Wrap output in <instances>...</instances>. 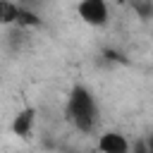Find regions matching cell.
Masks as SVG:
<instances>
[{"label":"cell","instance_id":"cell-1","mask_svg":"<svg viewBox=\"0 0 153 153\" xmlns=\"http://www.w3.org/2000/svg\"><path fill=\"white\" fill-rule=\"evenodd\" d=\"M67 117L79 131H91L98 122V103L86 86H74L67 98Z\"/></svg>","mask_w":153,"mask_h":153},{"label":"cell","instance_id":"cell-2","mask_svg":"<svg viewBox=\"0 0 153 153\" xmlns=\"http://www.w3.org/2000/svg\"><path fill=\"white\" fill-rule=\"evenodd\" d=\"M76 14L88 26H105L110 19V10H108L105 0H79Z\"/></svg>","mask_w":153,"mask_h":153},{"label":"cell","instance_id":"cell-3","mask_svg":"<svg viewBox=\"0 0 153 153\" xmlns=\"http://www.w3.org/2000/svg\"><path fill=\"white\" fill-rule=\"evenodd\" d=\"M98 151L100 153H129L131 146H129V141H127L124 134H120V131H105L98 139Z\"/></svg>","mask_w":153,"mask_h":153},{"label":"cell","instance_id":"cell-4","mask_svg":"<svg viewBox=\"0 0 153 153\" xmlns=\"http://www.w3.org/2000/svg\"><path fill=\"white\" fill-rule=\"evenodd\" d=\"M33 122H36V110L33 108H24L14 115L12 120V134L22 136V139H29L31 131H33Z\"/></svg>","mask_w":153,"mask_h":153},{"label":"cell","instance_id":"cell-5","mask_svg":"<svg viewBox=\"0 0 153 153\" xmlns=\"http://www.w3.org/2000/svg\"><path fill=\"white\" fill-rule=\"evenodd\" d=\"M19 10L22 5L12 2V0H0V26H10L19 22Z\"/></svg>","mask_w":153,"mask_h":153},{"label":"cell","instance_id":"cell-6","mask_svg":"<svg viewBox=\"0 0 153 153\" xmlns=\"http://www.w3.org/2000/svg\"><path fill=\"white\" fill-rule=\"evenodd\" d=\"M134 153H153V148H151V143L146 139H139L134 143Z\"/></svg>","mask_w":153,"mask_h":153},{"label":"cell","instance_id":"cell-7","mask_svg":"<svg viewBox=\"0 0 153 153\" xmlns=\"http://www.w3.org/2000/svg\"><path fill=\"white\" fill-rule=\"evenodd\" d=\"M38 2H41V0H22L19 5H22V7H26V10H31V7H33V5H38Z\"/></svg>","mask_w":153,"mask_h":153}]
</instances>
